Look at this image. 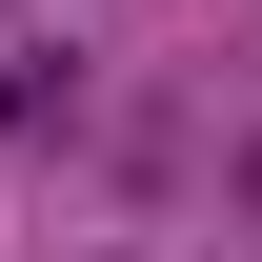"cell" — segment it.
<instances>
[{
    "instance_id": "obj_1",
    "label": "cell",
    "mask_w": 262,
    "mask_h": 262,
    "mask_svg": "<svg viewBox=\"0 0 262 262\" xmlns=\"http://www.w3.org/2000/svg\"><path fill=\"white\" fill-rule=\"evenodd\" d=\"M0 121H20V141H40V121H81V40H40V20H0Z\"/></svg>"
},
{
    "instance_id": "obj_2",
    "label": "cell",
    "mask_w": 262,
    "mask_h": 262,
    "mask_svg": "<svg viewBox=\"0 0 262 262\" xmlns=\"http://www.w3.org/2000/svg\"><path fill=\"white\" fill-rule=\"evenodd\" d=\"M242 202H262V162H242Z\"/></svg>"
}]
</instances>
